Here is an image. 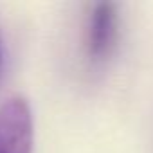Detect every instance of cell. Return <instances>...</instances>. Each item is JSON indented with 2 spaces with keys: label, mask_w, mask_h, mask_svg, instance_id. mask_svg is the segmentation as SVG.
<instances>
[{
  "label": "cell",
  "mask_w": 153,
  "mask_h": 153,
  "mask_svg": "<svg viewBox=\"0 0 153 153\" xmlns=\"http://www.w3.org/2000/svg\"><path fill=\"white\" fill-rule=\"evenodd\" d=\"M2 61H4V47H2V36H0V68H2Z\"/></svg>",
  "instance_id": "3957f363"
},
{
  "label": "cell",
  "mask_w": 153,
  "mask_h": 153,
  "mask_svg": "<svg viewBox=\"0 0 153 153\" xmlns=\"http://www.w3.org/2000/svg\"><path fill=\"white\" fill-rule=\"evenodd\" d=\"M119 7L112 2H99L92 7L85 31V52L90 63L103 65L114 54L119 42Z\"/></svg>",
  "instance_id": "6da1fadb"
},
{
  "label": "cell",
  "mask_w": 153,
  "mask_h": 153,
  "mask_svg": "<svg viewBox=\"0 0 153 153\" xmlns=\"http://www.w3.org/2000/svg\"><path fill=\"white\" fill-rule=\"evenodd\" d=\"M34 124L24 97H9L0 105V153H33Z\"/></svg>",
  "instance_id": "7a4b0ae2"
}]
</instances>
